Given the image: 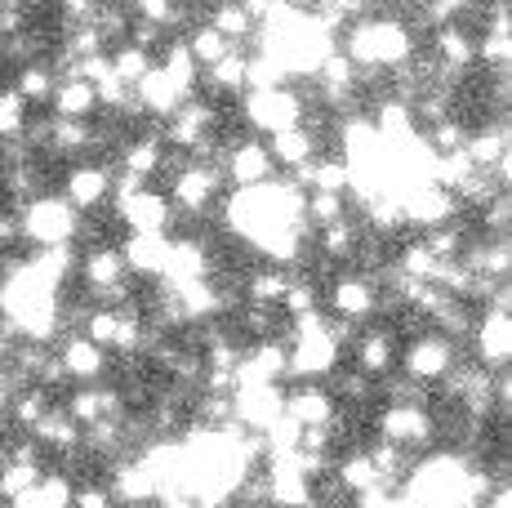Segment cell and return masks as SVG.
<instances>
[{
	"instance_id": "25",
	"label": "cell",
	"mask_w": 512,
	"mask_h": 508,
	"mask_svg": "<svg viewBox=\"0 0 512 508\" xmlns=\"http://www.w3.org/2000/svg\"><path fill=\"white\" fill-rule=\"evenodd\" d=\"M205 23L223 36L236 50H250L254 45V32H259V18L245 0H219V5H205Z\"/></svg>"
},
{
	"instance_id": "6",
	"label": "cell",
	"mask_w": 512,
	"mask_h": 508,
	"mask_svg": "<svg viewBox=\"0 0 512 508\" xmlns=\"http://www.w3.org/2000/svg\"><path fill=\"white\" fill-rule=\"evenodd\" d=\"M464 357V344H455V339L437 335L432 326H423L419 335L401 339V353H397V370L406 379H415L423 388H437L441 379L455 370V361Z\"/></svg>"
},
{
	"instance_id": "38",
	"label": "cell",
	"mask_w": 512,
	"mask_h": 508,
	"mask_svg": "<svg viewBox=\"0 0 512 508\" xmlns=\"http://www.w3.org/2000/svg\"><path fill=\"white\" fill-rule=\"evenodd\" d=\"M472 223H477V232H486V237H508V228H512V192H495L481 210H472Z\"/></svg>"
},
{
	"instance_id": "13",
	"label": "cell",
	"mask_w": 512,
	"mask_h": 508,
	"mask_svg": "<svg viewBox=\"0 0 512 508\" xmlns=\"http://www.w3.org/2000/svg\"><path fill=\"white\" fill-rule=\"evenodd\" d=\"M107 210L116 214V223H121L125 232H174V205L165 197V188H156V183H143V188L125 192V197H116Z\"/></svg>"
},
{
	"instance_id": "32",
	"label": "cell",
	"mask_w": 512,
	"mask_h": 508,
	"mask_svg": "<svg viewBox=\"0 0 512 508\" xmlns=\"http://www.w3.org/2000/svg\"><path fill=\"white\" fill-rule=\"evenodd\" d=\"M54 81H58V72L49 58H32V63L14 67V94L27 107H45L49 94H54Z\"/></svg>"
},
{
	"instance_id": "44",
	"label": "cell",
	"mask_w": 512,
	"mask_h": 508,
	"mask_svg": "<svg viewBox=\"0 0 512 508\" xmlns=\"http://www.w3.org/2000/svg\"><path fill=\"white\" fill-rule=\"evenodd\" d=\"M152 508H201V500H196L192 491H183V486H161Z\"/></svg>"
},
{
	"instance_id": "10",
	"label": "cell",
	"mask_w": 512,
	"mask_h": 508,
	"mask_svg": "<svg viewBox=\"0 0 512 508\" xmlns=\"http://www.w3.org/2000/svg\"><path fill=\"white\" fill-rule=\"evenodd\" d=\"M219 125H223V103L192 94V99H183L179 112L161 121V139H165V148L192 156L210 134H219Z\"/></svg>"
},
{
	"instance_id": "17",
	"label": "cell",
	"mask_w": 512,
	"mask_h": 508,
	"mask_svg": "<svg viewBox=\"0 0 512 508\" xmlns=\"http://www.w3.org/2000/svg\"><path fill=\"white\" fill-rule=\"evenodd\" d=\"M54 357L63 366L67 384H94V379L112 375V353L103 344H94L90 335H81V330H67L54 344Z\"/></svg>"
},
{
	"instance_id": "48",
	"label": "cell",
	"mask_w": 512,
	"mask_h": 508,
	"mask_svg": "<svg viewBox=\"0 0 512 508\" xmlns=\"http://www.w3.org/2000/svg\"><path fill=\"white\" fill-rule=\"evenodd\" d=\"M5 402H9V384H5V375H0V415H5Z\"/></svg>"
},
{
	"instance_id": "22",
	"label": "cell",
	"mask_w": 512,
	"mask_h": 508,
	"mask_svg": "<svg viewBox=\"0 0 512 508\" xmlns=\"http://www.w3.org/2000/svg\"><path fill=\"white\" fill-rule=\"evenodd\" d=\"M67 415L76 419V424H94V419L103 415H121L125 402H121V384H112V379H94V384H72L67 388Z\"/></svg>"
},
{
	"instance_id": "3",
	"label": "cell",
	"mask_w": 512,
	"mask_h": 508,
	"mask_svg": "<svg viewBox=\"0 0 512 508\" xmlns=\"http://www.w3.org/2000/svg\"><path fill=\"white\" fill-rule=\"evenodd\" d=\"M76 286H81V295L90 304H125V299H134V277L121 259V246L116 241H90V246H81Z\"/></svg>"
},
{
	"instance_id": "33",
	"label": "cell",
	"mask_w": 512,
	"mask_h": 508,
	"mask_svg": "<svg viewBox=\"0 0 512 508\" xmlns=\"http://www.w3.org/2000/svg\"><path fill=\"white\" fill-rule=\"evenodd\" d=\"M330 379H334L330 384L334 402L348 406V410H366L374 402V393H379V379H370L366 370H357V366H334Z\"/></svg>"
},
{
	"instance_id": "14",
	"label": "cell",
	"mask_w": 512,
	"mask_h": 508,
	"mask_svg": "<svg viewBox=\"0 0 512 508\" xmlns=\"http://www.w3.org/2000/svg\"><path fill=\"white\" fill-rule=\"evenodd\" d=\"M468 348H472V361H477V366H486V370L512 366V312H504V308H477Z\"/></svg>"
},
{
	"instance_id": "4",
	"label": "cell",
	"mask_w": 512,
	"mask_h": 508,
	"mask_svg": "<svg viewBox=\"0 0 512 508\" xmlns=\"http://www.w3.org/2000/svg\"><path fill=\"white\" fill-rule=\"evenodd\" d=\"M14 214H18V241L32 250L76 246V232H81V219H85L58 192H41V197L14 205Z\"/></svg>"
},
{
	"instance_id": "51",
	"label": "cell",
	"mask_w": 512,
	"mask_h": 508,
	"mask_svg": "<svg viewBox=\"0 0 512 508\" xmlns=\"http://www.w3.org/2000/svg\"><path fill=\"white\" fill-rule=\"evenodd\" d=\"M130 508H147V504H130Z\"/></svg>"
},
{
	"instance_id": "35",
	"label": "cell",
	"mask_w": 512,
	"mask_h": 508,
	"mask_svg": "<svg viewBox=\"0 0 512 508\" xmlns=\"http://www.w3.org/2000/svg\"><path fill=\"white\" fill-rule=\"evenodd\" d=\"M468 130L472 125L459 121V116H441L437 125H428V130H419V134H423V148H428L432 156H450V152H464Z\"/></svg>"
},
{
	"instance_id": "20",
	"label": "cell",
	"mask_w": 512,
	"mask_h": 508,
	"mask_svg": "<svg viewBox=\"0 0 512 508\" xmlns=\"http://www.w3.org/2000/svg\"><path fill=\"white\" fill-rule=\"evenodd\" d=\"M401 205H406V228H437V223H450L464 214V205L455 201V192L437 188V183H419V188H410L406 197H401Z\"/></svg>"
},
{
	"instance_id": "31",
	"label": "cell",
	"mask_w": 512,
	"mask_h": 508,
	"mask_svg": "<svg viewBox=\"0 0 512 508\" xmlns=\"http://www.w3.org/2000/svg\"><path fill=\"white\" fill-rule=\"evenodd\" d=\"M72 491L76 482L67 473H58V468H45L41 477H36V486H27L18 500H9L5 508H72Z\"/></svg>"
},
{
	"instance_id": "21",
	"label": "cell",
	"mask_w": 512,
	"mask_h": 508,
	"mask_svg": "<svg viewBox=\"0 0 512 508\" xmlns=\"http://www.w3.org/2000/svg\"><path fill=\"white\" fill-rule=\"evenodd\" d=\"M196 90H187L183 81H174L170 72H165L161 63H152V72L143 76L139 85H134V99H139V107L152 121H165V116H174L183 107V99H192Z\"/></svg>"
},
{
	"instance_id": "50",
	"label": "cell",
	"mask_w": 512,
	"mask_h": 508,
	"mask_svg": "<svg viewBox=\"0 0 512 508\" xmlns=\"http://www.w3.org/2000/svg\"><path fill=\"white\" fill-rule=\"evenodd\" d=\"M0 455H5V433H0Z\"/></svg>"
},
{
	"instance_id": "8",
	"label": "cell",
	"mask_w": 512,
	"mask_h": 508,
	"mask_svg": "<svg viewBox=\"0 0 512 508\" xmlns=\"http://www.w3.org/2000/svg\"><path fill=\"white\" fill-rule=\"evenodd\" d=\"M374 437H388V442L406 446L410 455H423L437 446V415H432V406H415V402H383L374 410Z\"/></svg>"
},
{
	"instance_id": "40",
	"label": "cell",
	"mask_w": 512,
	"mask_h": 508,
	"mask_svg": "<svg viewBox=\"0 0 512 508\" xmlns=\"http://www.w3.org/2000/svg\"><path fill=\"white\" fill-rule=\"evenodd\" d=\"M45 473V464H18V459L0 455V500H18L27 486H36V477Z\"/></svg>"
},
{
	"instance_id": "34",
	"label": "cell",
	"mask_w": 512,
	"mask_h": 508,
	"mask_svg": "<svg viewBox=\"0 0 512 508\" xmlns=\"http://www.w3.org/2000/svg\"><path fill=\"white\" fill-rule=\"evenodd\" d=\"M348 214H357L348 192H303V219H308V228H326V223H339Z\"/></svg>"
},
{
	"instance_id": "28",
	"label": "cell",
	"mask_w": 512,
	"mask_h": 508,
	"mask_svg": "<svg viewBox=\"0 0 512 508\" xmlns=\"http://www.w3.org/2000/svg\"><path fill=\"white\" fill-rule=\"evenodd\" d=\"M27 433L36 437V442L45 446V455H67V451H76L81 446V424H76L72 415H67V406L63 402H54L45 410L41 419H36Z\"/></svg>"
},
{
	"instance_id": "41",
	"label": "cell",
	"mask_w": 512,
	"mask_h": 508,
	"mask_svg": "<svg viewBox=\"0 0 512 508\" xmlns=\"http://www.w3.org/2000/svg\"><path fill=\"white\" fill-rule=\"evenodd\" d=\"M116 326H121V304H94L90 317H85V326H81V335H90L94 344H103L107 353H112Z\"/></svg>"
},
{
	"instance_id": "42",
	"label": "cell",
	"mask_w": 512,
	"mask_h": 508,
	"mask_svg": "<svg viewBox=\"0 0 512 508\" xmlns=\"http://www.w3.org/2000/svg\"><path fill=\"white\" fill-rule=\"evenodd\" d=\"M72 508H121V504H116V495L107 491V482H76Z\"/></svg>"
},
{
	"instance_id": "49",
	"label": "cell",
	"mask_w": 512,
	"mask_h": 508,
	"mask_svg": "<svg viewBox=\"0 0 512 508\" xmlns=\"http://www.w3.org/2000/svg\"><path fill=\"white\" fill-rule=\"evenodd\" d=\"M299 508H330V504H321V500H308V504H299Z\"/></svg>"
},
{
	"instance_id": "45",
	"label": "cell",
	"mask_w": 512,
	"mask_h": 508,
	"mask_svg": "<svg viewBox=\"0 0 512 508\" xmlns=\"http://www.w3.org/2000/svg\"><path fill=\"white\" fill-rule=\"evenodd\" d=\"M481 508H512V486L508 482H495V486H490V495L481 500Z\"/></svg>"
},
{
	"instance_id": "46",
	"label": "cell",
	"mask_w": 512,
	"mask_h": 508,
	"mask_svg": "<svg viewBox=\"0 0 512 508\" xmlns=\"http://www.w3.org/2000/svg\"><path fill=\"white\" fill-rule=\"evenodd\" d=\"M36 0H0V9H14V14H27Z\"/></svg>"
},
{
	"instance_id": "39",
	"label": "cell",
	"mask_w": 512,
	"mask_h": 508,
	"mask_svg": "<svg viewBox=\"0 0 512 508\" xmlns=\"http://www.w3.org/2000/svg\"><path fill=\"white\" fill-rule=\"evenodd\" d=\"M27 121H32V107L14 94V85L0 90V143H14L27 134Z\"/></svg>"
},
{
	"instance_id": "36",
	"label": "cell",
	"mask_w": 512,
	"mask_h": 508,
	"mask_svg": "<svg viewBox=\"0 0 512 508\" xmlns=\"http://www.w3.org/2000/svg\"><path fill=\"white\" fill-rule=\"evenodd\" d=\"M183 45H187V54L196 58V67H210V63H219V58L232 50V45L223 41V36L214 32V27L205 23V18H201V23H192V27H187V32H183Z\"/></svg>"
},
{
	"instance_id": "24",
	"label": "cell",
	"mask_w": 512,
	"mask_h": 508,
	"mask_svg": "<svg viewBox=\"0 0 512 508\" xmlns=\"http://www.w3.org/2000/svg\"><path fill=\"white\" fill-rule=\"evenodd\" d=\"M459 259H464V268L472 272V277L512 281V241L508 237H486V232H477Z\"/></svg>"
},
{
	"instance_id": "5",
	"label": "cell",
	"mask_w": 512,
	"mask_h": 508,
	"mask_svg": "<svg viewBox=\"0 0 512 508\" xmlns=\"http://www.w3.org/2000/svg\"><path fill=\"white\" fill-rule=\"evenodd\" d=\"M303 112H308V94L294 90V85H259V90H245L241 107H236L241 125L250 134H259V139L285 130V125H299Z\"/></svg>"
},
{
	"instance_id": "23",
	"label": "cell",
	"mask_w": 512,
	"mask_h": 508,
	"mask_svg": "<svg viewBox=\"0 0 512 508\" xmlns=\"http://www.w3.org/2000/svg\"><path fill=\"white\" fill-rule=\"evenodd\" d=\"M263 143H268V156H272V165H277V174L303 170V165H308L317 152H326V143H321L303 121L299 125H285V130H277V134H268Z\"/></svg>"
},
{
	"instance_id": "15",
	"label": "cell",
	"mask_w": 512,
	"mask_h": 508,
	"mask_svg": "<svg viewBox=\"0 0 512 508\" xmlns=\"http://www.w3.org/2000/svg\"><path fill=\"white\" fill-rule=\"evenodd\" d=\"M397 353H401V335L383 321H370V326H357V335L348 339V366L366 370L370 379H383L397 370Z\"/></svg>"
},
{
	"instance_id": "2",
	"label": "cell",
	"mask_w": 512,
	"mask_h": 508,
	"mask_svg": "<svg viewBox=\"0 0 512 508\" xmlns=\"http://www.w3.org/2000/svg\"><path fill=\"white\" fill-rule=\"evenodd\" d=\"M223 192H228V183H223L219 165L192 161V156H187L174 174H165V197H170V205H174V223H205V219H214Z\"/></svg>"
},
{
	"instance_id": "7",
	"label": "cell",
	"mask_w": 512,
	"mask_h": 508,
	"mask_svg": "<svg viewBox=\"0 0 512 508\" xmlns=\"http://www.w3.org/2000/svg\"><path fill=\"white\" fill-rule=\"evenodd\" d=\"M321 308H326L334 321L370 326V321H379V281L357 268H339L326 281V290H321Z\"/></svg>"
},
{
	"instance_id": "9",
	"label": "cell",
	"mask_w": 512,
	"mask_h": 508,
	"mask_svg": "<svg viewBox=\"0 0 512 508\" xmlns=\"http://www.w3.org/2000/svg\"><path fill=\"white\" fill-rule=\"evenodd\" d=\"M112 161H98V156H85V161H72L58 179V197L72 205L76 214H98L112 205Z\"/></svg>"
},
{
	"instance_id": "11",
	"label": "cell",
	"mask_w": 512,
	"mask_h": 508,
	"mask_svg": "<svg viewBox=\"0 0 512 508\" xmlns=\"http://www.w3.org/2000/svg\"><path fill=\"white\" fill-rule=\"evenodd\" d=\"M219 170H223V183H228V188H259V183L277 179V165H272V156H268V143L250 130L228 139V148L219 156Z\"/></svg>"
},
{
	"instance_id": "47",
	"label": "cell",
	"mask_w": 512,
	"mask_h": 508,
	"mask_svg": "<svg viewBox=\"0 0 512 508\" xmlns=\"http://www.w3.org/2000/svg\"><path fill=\"white\" fill-rule=\"evenodd\" d=\"M174 5H183V9H196V14H201V5H210V0H174Z\"/></svg>"
},
{
	"instance_id": "26",
	"label": "cell",
	"mask_w": 512,
	"mask_h": 508,
	"mask_svg": "<svg viewBox=\"0 0 512 508\" xmlns=\"http://www.w3.org/2000/svg\"><path fill=\"white\" fill-rule=\"evenodd\" d=\"M45 112L49 116H67V121H94L98 116V90L90 81H81V76H58Z\"/></svg>"
},
{
	"instance_id": "27",
	"label": "cell",
	"mask_w": 512,
	"mask_h": 508,
	"mask_svg": "<svg viewBox=\"0 0 512 508\" xmlns=\"http://www.w3.org/2000/svg\"><path fill=\"white\" fill-rule=\"evenodd\" d=\"M317 237H312V254H321V259H330L334 268H348L352 263V254H357V246H361V219L357 214H348V219H339V223H326V228H312Z\"/></svg>"
},
{
	"instance_id": "43",
	"label": "cell",
	"mask_w": 512,
	"mask_h": 508,
	"mask_svg": "<svg viewBox=\"0 0 512 508\" xmlns=\"http://www.w3.org/2000/svg\"><path fill=\"white\" fill-rule=\"evenodd\" d=\"M54 9H58V18H63V27H67V23H85V18H94L98 0H54Z\"/></svg>"
},
{
	"instance_id": "18",
	"label": "cell",
	"mask_w": 512,
	"mask_h": 508,
	"mask_svg": "<svg viewBox=\"0 0 512 508\" xmlns=\"http://www.w3.org/2000/svg\"><path fill=\"white\" fill-rule=\"evenodd\" d=\"M285 415L299 428H334L339 402L326 388V379H294V384H285Z\"/></svg>"
},
{
	"instance_id": "1",
	"label": "cell",
	"mask_w": 512,
	"mask_h": 508,
	"mask_svg": "<svg viewBox=\"0 0 512 508\" xmlns=\"http://www.w3.org/2000/svg\"><path fill=\"white\" fill-rule=\"evenodd\" d=\"M334 45H339V50L348 54L352 63H357L361 76L379 81V76L397 72V67H406L410 58H415L419 36H415V27H410L401 14H388V9H370V14L352 18L348 27H339Z\"/></svg>"
},
{
	"instance_id": "37",
	"label": "cell",
	"mask_w": 512,
	"mask_h": 508,
	"mask_svg": "<svg viewBox=\"0 0 512 508\" xmlns=\"http://www.w3.org/2000/svg\"><path fill=\"white\" fill-rule=\"evenodd\" d=\"M107 58H112V76H121L125 85H139L143 76L152 72V63H156V54H147V50H139V45H130V41L112 45Z\"/></svg>"
},
{
	"instance_id": "16",
	"label": "cell",
	"mask_w": 512,
	"mask_h": 508,
	"mask_svg": "<svg viewBox=\"0 0 512 508\" xmlns=\"http://www.w3.org/2000/svg\"><path fill=\"white\" fill-rule=\"evenodd\" d=\"M285 415V384H236L232 388V424L245 433H263Z\"/></svg>"
},
{
	"instance_id": "30",
	"label": "cell",
	"mask_w": 512,
	"mask_h": 508,
	"mask_svg": "<svg viewBox=\"0 0 512 508\" xmlns=\"http://www.w3.org/2000/svg\"><path fill=\"white\" fill-rule=\"evenodd\" d=\"M374 464V473H379V491H401V482H406L410 464H415V455L406 451V446L388 442V437H370V442H361Z\"/></svg>"
},
{
	"instance_id": "29",
	"label": "cell",
	"mask_w": 512,
	"mask_h": 508,
	"mask_svg": "<svg viewBox=\"0 0 512 508\" xmlns=\"http://www.w3.org/2000/svg\"><path fill=\"white\" fill-rule=\"evenodd\" d=\"M290 277H294V268H281V263H254V268L241 272V299H250V304L281 308Z\"/></svg>"
},
{
	"instance_id": "12",
	"label": "cell",
	"mask_w": 512,
	"mask_h": 508,
	"mask_svg": "<svg viewBox=\"0 0 512 508\" xmlns=\"http://www.w3.org/2000/svg\"><path fill=\"white\" fill-rule=\"evenodd\" d=\"M428 54L437 58L446 85H459L477 67V32H472L464 18H446V23H437L428 32Z\"/></svg>"
},
{
	"instance_id": "19",
	"label": "cell",
	"mask_w": 512,
	"mask_h": 508,
	"mask_svg": "<svg viewBox=\"0 0 512 508\" xmlns=\"http://www.w3.org/2000/svg\"><path fill=\"white\" fill-rule=\"evenodd\" d=\"M116 246H121V259L134 281H147V286L161 281L165 259H170V232H125V241Z\"/></svg>"
}]
</instances>
